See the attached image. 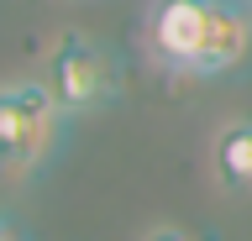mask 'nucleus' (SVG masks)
Returning a JSON list of instances; mask_svg holds the SVG:
<instances>
[{"instance_id": "nucleus-1", "label": "nucleus", "mask_w": 252, "mask_h": 241, "mask_svg": "<svg viewBox=\"0 0 252 241\" xmlns=\"http://www.w3.org/2000/svg\"><path fill=\"white\" fill-rule=\"evenodd\" d=\"M63 115L68 110L58 105L53 84H42V79H11L0 89V158H5L11 178H27L53 152Z\"/></svg>"}, {"instance_id": "nucleus-2", "label": "nucleus", "mask_w": 252, "mask_h": 241, "mask_svg": "<svg viewBox=\"0 0 252 241\" xmlns=\"http://www.w3.org/2000/svg\"><path fill=\"white\" fill-rule=\"evenodd\" d=\"M220 0H153L147 5V21H142V48L158 68L168 74H189L200 68V53L210 42V27H216Z\"/></svg>"}, {"instance_id": "nucleus-3", "label": "nucleus", "mask_w": 252, "mask_h": 241, "mask_svg": "<svg viewBox=\"0 0 252 241\" xmlns=\"http://www.w3.org/2000/svg\"><path fill=\"white\" fill-rule=\"evenodd\" d=\"M47 84H53V95L68 115H90L116 100V63L100 42L68 32L47 58Z\"/></svg>"}, {"instance_id": "nucleus-4", "label": "nucleus", "mask_w": 252, "mask_h": 241, "mask_svg": "<svg viewBox=\"0 0 252 241\" xmlns=\"http://www.w3.org/2000/svg\"><path fill=\"white\" fill-rule=\"evenodd\" d=\"M252 58V0H220L216 27H210V42L200 53V68L194 79H220V74H236V68Z\"/></svg>"}, {"instance_id": "nucleus-5", "label": "nucleus", "mask_w": 252, "mask_h": 241, "mask_svg": "<svg viewBox=\"0 0 252 241\" xmlns=\"http://www.w3.org/2000/svg\"><path fill=\"white\" fill-rule=\"evenodd\" d=\"M210 168L226 189H252V121H226L210 142Z\"/></svg>"}, {"instance_id": "nucleus-6", "label": "nucleus", "mask_w": 252, "mask_h": 241, "mask_svg": "<svg viewBox=\"0 0 252 241\" xmlns=\"http://www.w3.org/2000/svg\"><path fill=\"white\" fill-rule=\"evenodd\" d=\"M142 241H194L184 225H153V231H142Z\"/></svg>"}, {"instance_id": "nucleus-7", "label": "nucleus", "mask_w": 252, "mask_h": 241, "mask_svg": "<svg viewBox=\"0 0 252 241\" xmlns=\"http://www.w3.org/2000/svg\"><path fill=\"white\" fill-rule=\"evenodd\" d=\"M5 241H21V236H16V220H5Z\"/></svg>"}]
</instances>
